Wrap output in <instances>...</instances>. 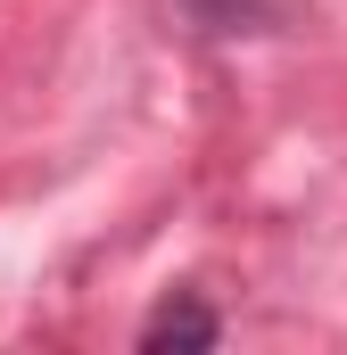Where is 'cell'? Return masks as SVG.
Segmentation results:
<instances>
[{
	"label": "cell",
	"mask_w": 347,
	"mask_h": 355,
	"mask_svg": "<svg viewBox=\"0 0 347 355\" xmlns=\"http://www.w3.org/2000/svg\"><path fill=\"white\" fill-rule=\"evenodd\" d=\"M223 339V322L198 306V297H174V306H158L149 322H141V347L149 355H166V347H215Z\"/></svg>",
	"instance_id": "cell-1"
}]
</instances>
